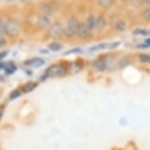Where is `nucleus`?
<instances>
[{"instance_id":"15","label":"nucleus","mask_w":150,"mask_h":150,"mask_svg":"<svg viewBox=\"0 0 150 150\" xmlns=\"http://www.w3.org/2000/svg\"><path fill=\"white\" fill-rule=\"evenodd\" d=\"M110 45H111V44H106V42H104V44H100L98 45H95V47H92L89 50L90 52H96V50H100L110 49Z\"/></svg>"},{"instance_id":"9","label":"nucleus","mask_w":150,"mask_h":150,"mask_svg":"<svg viewBox=\"0 0 150 150\" xmlns=\"http://www.w3.org/2000/svg\"><path fill=\"white\" fill-rule=\"evenodd\" d=\"M107 25V20L105 18V16L100 15L96 18V26H95V30H97L99 32L103 31L105 29V27Z\"/></svg>"},{"instance_id":"4","label":"nucleus","mask_w":150,"mask_h":150,"mask_svg":"<svg viewBox=\"0 0 150 150\" xmlns=\"http://www.w3.org/2000/svg\"><path fill=\"white\" fill-rule=\"evenodd\" d=\"M47 34L50 38L53 39H59L64 36V27L59 22H54L47 29Z\"/></svg>"},{"instance_id":"17","label":"nucleus","mask_w":150,"mask_h":150,"mask_svg":"<svg viewBox=\"0 0 150 150\" xmlns=\"http://www.w3.org/2000/svg\"><path fill=\"white\" fill-rule=\"evenodd\" d=\"M61 47H62V45L57 42H52L49 45V49L52 52H57V50H61Z\"/></svg>"},{"instance_id":"28","label":"nucleus","mask_w":150,"mask_h":150,"mask_svg":"<svg viewBox=\"0 0 150 150\" xmlns=\"http://www.w3.org/2000/svg\"><path fill=\"white\" fill-rule=\"evenodd\" d=\"M141 4L144 5H150V0H139Z\"/></svg>"},{"instance_id":"24","label":"nucleus","mask_w":150,"mask_h":150,"mask_svg":"<svg viewBox=\"0 0 150 150\" xmlns=\"http://www.w3.org/2000/svg\"><path fill=\"white\" fill-rule=\"evenodd\" d=\"M82 52V50L80 47H76V49H72L70 50H68L67 52H64V55H68V54H71V53H80Z\"/></svg>"},{"instance_id":"32","label":"nucleus","mask_w":150,"mask_h":150,"mask_svg":"<svg viewBox=\"0 0 150 150\" xmlns=\"http://www.w3.org/2000/svg\"><path fill=\"white\" fill-rule=\"evenodd\" d=\"M13 1H15V0H7V2H13Z\"/></svg>"},{"instance_id":"7","label":"nucleus","mask_w":150,"mask_h":150,"mask_svg":"<svg viewBox=\"0 0 150 150\" xmlns=\"http://www.w3.org/2000/svg\"><path fill=\"white\" fill-rule=\"evenodd\" d=\"M45 63V61L42 59V58H40V57L32 58V59L27 60L24 62V64H25L26 66H32V67H36V68L41 67Z\"/></svg>"},{"instance_id":"30","label":"nucleus","mask_w":150,"mask_h":150,"mask_svg":"<svg viewBox=\"0 0 150 150\" xmlns=\"http://www.w3.org/2000/svg\"><path fill=\"white\" fill-rule=\"evenodd\" d=\"M7 53H8V52H3L0 53V59H2V58H4L5 56L7 55Z\"/></svg>"},{"instance_id":"25","label":"nucleus","mask_w":150,"mask_h":150,"mask_svg":"<svg viewBox=\"0 0 150 150\" xmlns=\"http://www.w3.org/2000/svg\"><path fill=\"white\" fill-rule=\"evenodd\" d=\"M6 45V40L4 39V37H0V49L4 47Z\"/></svg>"},{"instance_id":"26","label":"nucleus","mask_w":150,"mask_h":150,"mask_svg":"<svg viewBox=\"0 0 150 150\" xmlns=\"http://www.w3.org/2000/svg\"><path fill=\"white\" fill-rule=\"evenodd\" d=\"M150 47V38L149 39H146L145 41H144V45H139V47Z\"/></svg>"},{"instance_id":"18","label":"nucleus","mask_w":150,"mask_h":150,"mask_svg":"<svg viewBox=\"0 0 150 150\" xmlns=\"http://www.w3.org/2000/svg\"><path fill=\"white\" fill-rule=\"evenodd\" d=\"M4 70L7 74H11L16 70V66L15 64L13 63H8V64H4Z\"/></svg>"},{"instance_id":"1","label":"nucleus","mask_w":150,"mask_h":150,"mask_svg":"<svg viewBox=\"0 0 150 150\" xmlns=\"http://www.w3.org/2000/svg\"><path fill=\"white\" fill-rule=\"evenodd\" d=\"M21 31V24L15 18H10L6 20V28H5V36L10 39L16 38Z\"/></svg>"},{"instance_id":"23","label":"nucleus","mask_w":150,"mask_h":150,"mask_svg":"<svg viewBox=\"0 0 150 150\" xmlns=\"http://www.w3.org/2000/svg\"><path fill=\"white\" fill-rule=\"evenodd\" d=\"M20 91L21 90H14V91H12V93L10 94V99H11V100H15V99H17L18 97H20V95H21Z\"/></svg>"},{"instance_id":"27","label":"nucleus","mask_w":150,"mask_h":150,"mask_svg":"<svg viewBox=\"0 0 150 150\" xmlns=\"http://www.w3.org/2000/svg\"><path fill=\"white\" fill-rule=\"evenodd\" d=\"M125 59H127V58H124V59L120 60V67H125V66L128 63V60L125 61Z\"/></svg>"},{"instance_id":"33","label":"nucleus","mask_w":150,"mask_h":150,"mask_svg":"<svg viewBox=\"0 0 150 150\" xmlns=\"http://www.w3.org/2000/svg\"><path fill=\"white\" fill-rule=\"evenodd\" d=\"M122 1H128V0H122Z\"/></svg>"},{"instance_id":"20","label":"nucleus","mask_w":150,"mask_h":150,"mask_svg":"<svg viewBox=\"0 0 150 150\" xmlns=\"http://www.w3.org/2000/svg\"><path fill=\"white\" fill-rule=\"evenodd\" d=\"M141 16H142L143 20L147 21V22H150V7L144 9L142 13H141Z\"/></svg>"},{"instance_id":"11","label":"nucleus","mask_w":150,"mask_h":150,"mask_svg":"<svg viewBox=\"0 0 150 150\" xmlns=\"http://www.w3.org/2000/svg\"><path fill=\"white\" fill-rule=\"evenodd\" d=\"M85 24H86V26L90 31H94L96 26V17L93 14L89 15L86 19V21H85Z\"/></svg>"},{"instance_id":"21","label":"nucleus","mask_w":150,"mask_h":150,"mask_svg":"<svg viewBox=\"0 0 150 150\" xmlns=\"http://www.w3.org/2000/svg\"><path fill=\"white\" fill-rule=\"evenodd\" d=\"M139 60L143 63H150V55L146 53H140L139 54Z\"/></svg>"},{"instance_id":"3","label":"nucleus","mask_w":150,"mask_h":150,"mask_svg":"<svg viewBox=\"0 0 150 150\" xmlns=\"http://www.w3.org/2000/svg\"><path fill=\"white\" fill-rule=\"evenodd\" d=\"M79 24L80 22L76 17H71L66 23V26L64 27V36L68 38H73L77 36Z\"/></svg>"},{"instance_id":"5","label":"nucleus","mask_w":150,"mask_h":150,"mask_svg":"<svg viewBox=\"0 0 150 150\" xmlns=\"http://www.w3.org/2000/svg\"><path fill=\"white\" fill-rule=\"evenodd\" d=\"M91 32L89 29H88V27L86 26V24L85 22H82L79 24V28H78V31H77V37L79 38V39L81 40H89L91 37Z\"/></svg>"},{"instance_id":"16","label":"nucleus","mask_w":150,"mask_h":150,"mask_svg":"<svg viewBox=\"0 0 150 150\" xmlns=\"http://www.w3.org/2000/svg\"><path fill=\"white\" fill-rule=\"evenodd\" d=\"M97 3L100 5L101 7L104 8H109L111 7L112 3H114V0H96Z\"/></svg>"},{"instance_id":"2","label":"nucleus","mask_w":150,"mask_h":150,"mask_svg":"<svg viewBox=\"0 0 150 150\" xmlns=\"http://www.w3.org/2000/svg\"><path fill=\"white\" fill-rule=\"evenodd\" d=\"M67 67L63 66L62 64H52L45 72L44 78H49V77H62L67 74Z\"/></svg>"},{"instance_id":"12","label":"nucleus","mask_w":150,"mask_h":150,"mask_svg":"<svg viewBox=\"0 0 150 150\" xmlns=\"http://www.w3.org/2000/svg\"><path fill=\"white\" fill-rule=\"evenodd\" d=\"M82 68V65L79 64L78 62H73L70 64V66L67 67V72L70 74H74V73H77L78 71L81 70Z\"/></svg>"},{"instance_id":"13","label":"nucleus","mask_w":150,"mask_h":150,"mask_svg":"<svg viewBox=\"0 0 150 150\" xmlns=\"http://www.w3.org/2000/svg\"><path fill=\"white\" fill-rule=\"evenodd\" d=\"M37 86H38L37 82H29V83H27V84L24 85L21 90H22L23 92H25V93L32 92V91H33Z\"/></svg>"},{"instance_id":"31","label":"nucleus","mask_w":150,"mask_h":150,"mask_svg":"<svg viewBox=\"0 0 150 150\" xmlns=\"http://www.w3.org/2000/svg\"><path fill=\"white\" fill-rule=\"evenodd\" d=\"M20 1H22V2H28V1H32V0H20Z\"/></svg>"},{"instance_id":"8","label":"nucleus","mask_w":150,"mask_h":150,"mask_svg":"<svg viewBox=\"0 0 150 150\" xmlns=\"http://www.w3.org/2000/svg\"><path fill=\"white\" fill-rule=\"evenodd\" d=\"M39 10H40V12H41V15L47 16V17H50V16L52 15V13H53L52 5L49 4V3H42L40 5Z\"/></svg>"},{"instance_id":"19","label":"nucleus","mask_w":150,"mask_h":150,"mask_svg":"<svg viewBox=\"0 0 150 150\" xmlns=\"http://www.w3.org/2000/svg\"><path fill=\"white\" fill-rule=\"evenodd\" d=\"M5 28H6V20L0 19V37L5 36Z\"/></svg>"},{"instance_id":"14","label":"nucleus","mask_w":150,"mask_h":150,"mask_svg":"<svg viewBox=\"0 0 150 150\" xmlns=\"http://www.w3.org/2000/svg\"><path fill=\"white\" fill-rule=\"evenodd\" d=\"M115 29H116L117 31L124 32L125 29H127V26H125V23L122 20H117L116 24H115Z\"/></svg>"},{"instance_id":"10","label":"nucleus","mask_w":150,"mask_h":150,"mask_svg":"<svg viewBox=\"0 0 150 150\" xmlns=\"http://www.w3.org/2000/svg\"><path fill=\"white\" fill-rule=\"evenodd\" d=\"M93 66L96 69H97V70H99V71H105V70H107L106 62H105V59H104V57L97 58V59H96L93 62Z\"/></svg>"},{"instance_id":"6","label":"nucleus","mask_w":150,"mask_h":150,"mask_svg":"<svg viewBox=\"0 0 150 150\" xmlns=\"http://www.w3.org/2000/svg\"><path fill=\"white\" fill-rule=\"evenodd\" d=\"M36 25L38 29H40V30H47L50 28V26L52 25V22L50 20V17L45 15H40L37 18Z\"/></svg>"},{"instance_id":"22","label":"nucleus","mask_w":150,"mask_h":150,"mask_svg":"<svg viewBox=\"0 0 150 150\" xmlns=\"http://www.w3.org/2000/svg\"><path fill=\"white\" fill-rule=\"evenodd\" d=\"M132 34L135 35V36H148L149 32L146 30H142V29H136L132 32Z\"/></svg>"},{"instance_id":"29","label":"nucleus","mask_w":150,"mask_h":150,"mask_svg":"<svg viewBox=\"0 0 150 150\" xmlns=\"http://www.w3.org/2000/svg\"><path fill=\"white\" fill-rule=\"evenodd\" d=\"M4 111H5V109L3 108V107H0V120H1L2 116H3V114H4Z\"/></svg>"}]
</instances>
